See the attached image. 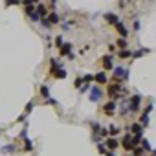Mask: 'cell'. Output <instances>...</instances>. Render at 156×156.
<instances>
[{
  "label": "cell",
  "instance_id": "obj_1",
  "mask_svg": "<svg viewBox=\"0 0 156 156\" xmlns=\"http://www.w3.org/2000/svg\"><path fill=\"white\" fill-rule=\"evenodd\" d=\"M114 81L119 83V81H127L129 79V70L123 68V66H114Z\"/></svg>",
  "mask_w": 156,
  "mask_h": 156
},
{
  "label": "cell",
  "instance_id": "obj_2",
  "mask_svg": "<svg viewBox=\"0 0 156 156\" xmlns=\"http://www.w3.org/2000/svg\"><path fill=\"white\" fill-rule=\"evenodd\" d=\"M140 103H142V97L136 94V96H132V97L127 101V108L130 110V112H138V110H140Z\"/></svg>",
  "mask_w": 156,
  "mask_h": 156
},
{
  "label": "cell",
  "instance_id": "obj_3",
  "mask_svg": "<svg viewBox=\"0 0 156 156\" xmlns=\"http://www.w3.org/2000/svg\"><path fill=\"white\" fill-rule=\"evenodd\" d=\"M101 64H103V72L105 70H112L114 68V57L112 55H103L101 57Z\"/></svg>",
  "mask_w": 156,
  "mask_h": 156
},
{
  "label": "cell",
  "instance_id": "obj_4",
  "mask_svg": "<svg viewBox=\"0 0 156 156\" xmlns=\"http://www.w3.org/2000/svg\"><path fill=\"white\" fill-rule=\"evenodd\" d=\"M88 92H90V101H94V103L103 97V90L99 86H90V90H88Z\"/></svg>",
  "mask_w": 156,
  "mask_h": 156
},
{
  "label": "cell",
  "instance_id": "obj_5",
  "mask_svg": "<svg viewBox=\"0 0 156 156\" xmlns=\"http://www.w3.org/2000/svg\"><path fill=\"white\" fill-rule=\"evenodd\" d=\"M116 107H118V103H116L114 99H110V101H108V103L103 107V112H105L107 116H112V114L116 112Z\"/></svg>",
  "mask_w": 156,
  "mask_h": 156
},
{
  "label": "cell",
  "instance_id": "obj_6",
  "mask_svg": "<svg viewBox=\"0 0 156 156\" xmlns=\"http://www.w3.org/2000/svg\"><path fill=\"white\" fill-rule=\"evenodd\" d=\"M151 110H152V103H149V105H147L145 112H143V114H142V118H140V125H142V127H147V125H149V112H151Z\"/></svg>",
  "mask_w": 156,
  "mask_h": 156
},
{
  "label": "cell",
  "instance_id": "obj_7",
  "mask_svg": "<svg viewBox=\"0 0 156 156\" xmlns=\"http://www.w3.org/2000/svg\"><path fill=\"white\" fill-rule=\"evenodd\" d=\"M125 151H132V149H134V145H132V136L129 134V136H125L123 140H121V143H119Z\"/></svg>",
  "mask_w": 156,
  "mask_h": 156
},
{
  "label": "cell",
  "instance_id": "obj_8",
  "mask_svg": "<svg viewBox=\"0 0 156 156\" xmlns=\"http://www.w3.org/2000/svg\"><path fill=\"white\" fill-rule=\"evenodd\" d=\"M130 130H132V134L138 136V138L143 136V127H142L140 123H132V125H130Z\"/></svg>",
  "mask_w": 156,
  "mask_h": 156
},
{
  "label": "cell",
  "instance_id": "obj_9",
  "mask_svg": "<svg viewBox=\"0 0 156 156\" xmlns=\"http://www.w3.org/2000/svg\"><path fill=\"white\" fill-rule=\"evenodd\" d=\"M114 26H116V30H118L119 37H121V39H127V35H129V30H127V26H125V24H121V22H118V24H114Z\"/></svg>",
  "mask_w": 156,
  "mask_h": 156
},
{
  "label": "cell",
  "instance_id": "obj_10",
  "mask_svg": "<svg viewBox=\"0 0 156 156\" xmlns=\"http://www.w3.org/2000/svg\"><path fill=\"white\" fill-rule=\"evenodd\" d=\"M105 147H107V149H110V151H116V149L119 147V142H118L116 138H108V140L105 142Z\"/></svg>",
  "mask_w": 156,
  "mask_h": 156
},
{
  "label": "cell",
  "instance_id": "obj_11",
  "mask_svg": "<svg viewBox=\"0 0 156 156\" xmlns=\"http://www.w3.org/2000/svg\"><path fill=\"white\" fill-rule=\"evenodd\" d=\"M35 13H37L39 18H46V17H48V11H46V8H44L42 4H37V11H35Z\"/></svg>",
  "mask_w": 156,
  "mask_h": 156
},
{
  "label": "cell",
  "instance_id": "obj_12",
  "mask_svg": "<svg viewBox=\"0 0 156 156\" xmlns=\"http://www.w3.org/2000/svg\"><path fill=\"white\" fill-rule=\"evenodd\" d=\"M94 81H96L97 84H105V83H107V74H105V72H97V74L94 75Z\"/></svg>",
  "mask_w": 156,
  "mask_h": 156
},
{
  "label": "cell",
  "instance_id": "obj_13",
  "mask_svg": "<svg viewBox=\"0 0 156 156\" xmlns=\"http://www.w3.org/2000/svg\"><path fill=\"white\" fill-rule=\"evenodd\" d=\"M72 53V44L70 42H62L61 46V55H70Z\"/></svg>",
  "mask_w": 156,
  "mask_h": 156
},
{
  "label": "cell",
  "instance_id": "obj_14",
  "mask_svg": "<svg viewBox=\"0 0 156 156\" xmlns=\"http://www.w3.org/2000/svg\"><path fill=\"white\" fill-rule=\"evenodd\" d=\"M105 18H107L108 24H118V22H119V17H118V15H114V13H107V15H105Z\"/></svg>",
  "mask_w": 156,
  "mask_h": 156
},
{
  "label": "cell",
  "instance_id": "obj_15",
  "mask_svg": "<svg viewBox=\"0 0 156 156\" xmlns=\"http://www.w3.org/2000/svg\"><path fill=\"white\" fill-rule=\"evenodd\" d=\"M46 20L50 22V24H57V22L61 20V17L55 13V11H52V13H48V17H46Z\"/></svg>",
  "mask_w": 156,
  "mask_h": 156
},
{
  "label": "cell",
  "instance_id": "obj_16",
  "mask_svg": "<svg viewBox=\"0 0 156 156\" xmlns=\"http://www.w3.org/2000/svg\"><path fill=\"white\" fill-rule=\"evenodd\" d=\"M52 75H53V77H57V79H64V77H66V70H62V68L53 70V68H52Z\"/></svg>",
  "mask_w": 156,
  "mask_h": 156
},
{
  "label": "cell",
  "instance_id": "obj_17",
  "mask_svg": "<svg viewBox=\"0 0 156 156\" xmlns=\"http://www.w3.org/2000/svg\"><path fill=\"white\" fill-rule=\"evenodd\" d=\"M116 46H118L119 50H125V48L129 46V42H127V39H121V37H119V39L116 40Z\"/></svg>",
  "mask_w": 156,
  "mask_h": 156
},
{
  "label": "cell",
  "instance_id": "obj_18",
  "mask_svg": "<svg viewBox=\"0 0 156 156\" xmlns=\"http://www.w3.org/2000/svg\"><path fill=\"white\" fill-rule=\"evenodd\" d=\"M107 130H108V134L112 136V138H116V136L119 134V127H114V125H110V127H108Z\"/></svg>",
  "mask_w": 156,
  "mask_h": 156
},
{
  "label": "cell",
  "instance_id": "obj_19",
  "mask_svg": "<svg viewBox=\"0 0 156 156\" xmlns=\"http://www.w3.org/2000/svg\"><path fill=\"white\" fill-rule=\"evenodd\" d=\"M39 92H40V96H42L44 99H48V97H50V90H48V86H46V84H42Z\"/></svg>",
  "mask_w": 156,
  "mask_h": 156
},
{
  "label": "cell",
  "instance_id": "obj_20",
  "mask_svg": "<svg viewBox=\"0 0 156 156\" xmlns=\"http://www.w3.org/2000/svg\"><path fill=\"white\" fill-rule=\"evenodd\" d=\"M149 50H145V48H142V50H138V52H134V53H130V57H134V59H138V57H142V55H145Z\"/></svg>",
  "mask_w": 156,
  "mask_h": 156
},
{
  "label": "cell",
  "instance_id": "obj_21",
  "mask_svg": "<svg viewBox=\"0 0 156 156\" xmlns=\"http://www.w3.org/2000/svg\"><path fill=\"white\" fill-rule=\"evenodd\" d=\"M24 151H26V152L33 151V143H31V140H28V138L24 140Z\"/></svg>",
  "mask_w": 156,
  "mask_h": 156
},
{
  "label": "cell",
  "instance_id": "obj_22",
  "mask_svg": "<svg viewBox=\"0 0 156 156\" xmlns=\"http://www.w3.org/2000/svg\"><path fill=\"white\" fill-rule=\"evenodd\" d=\"M143 154V149L142 147H134L132 149V152H130V156H142Z\"/></svg>",
  "mask_w": 156,
  "mask_h": 156
},
{
  "label": "cell",
  "instance_id": "obj_23",
  "mask_svg": "<svg viewBox=\"0 0 156 156\" xmlns=\"http://www.w3.org/2000/svg\"><path fill=\"white\" fill-rule=\"evenodd\" d=\"M140 147H142L143 151H151V143H149L147 140H142V142H140Z\"/></svg>",
  "mask_w": 156,
  "mask_h": 156
},
{
  "label": "cell",
  "instance_id": "obj_24",
  "mask_svg": "<svg viewBox=\"0 0 156 156\" xmlns=\"http://www.w3.org/2000/svg\"><path fill=\"white\" fill-rule=\"evenodd\" d=\"M2 152H4V154H8V152H15V145H4Z\"/></svg>",
  "mask_w": 156,
  "mask_h": 156
},
{
  "label": "cell",
  "instance_id": "obj_25",
  "mask_svg": "<svg viewBox=\"0 0 156 156\" xmlns=\"http://www.w3.org/2000/svg\"><path fill=\"white\" fill-rule=\"evenodd\" d=\"M118 57H121V59H127V57H130V52H129V50H121V52L118 53Z\"/></svg>",
  "mask_w": 156,
  "mask_h": 156
},
{
  "label": "cell",
  "instance_id": "obj_26",
  "mask_svg": "<svg viewBox=\"0 0 156 156\" xmlns=\"http://www.w3.org/2000/svg\"><path fill=\"white\" fill-rule=\"evenodd\" d=\"M20 2L24 4V6H33V4H37V2H39V0H20Z\"/></svg>",
  "mask_w": 156,
  "mask_h": 156
},
{
  "label": "cell",
  "instance_id": "obj_27",
  "mask_svg": "<svg viewBox=\"0 0 156 156\" xmlns=\"http://www.w3.org/2000/svg\"><path fill=\"white\" fill-rule=\"evenodd\" d=\"M97 151H99L101 154H107V152H108V151H107V147H105V143H99V145H97Z\"/></svg>",
  "mask_w": 156,
  "mask_h": 156
},
{
  "label": "cell",
  "instance_id": "obj_28",
  "mask_svg": "<svg viewBox=\"0 0 156 156\" xmlns=\"http://www.w3.org/2000/svg\"><path fill=\"white\" fill-rule=\"evenodd\" d=\"M83 81L90 84V81H94V75H90V74H88V75H84V77H83Z\"/></svg>",
  "mask_w": 156,
  "mask_h": 156
},
{
  "label": "cell",
  "instance_id": "obj_29",
  "mask_svg": "<svg viewBox=\"0 0 156 156\" xmlns=\"http://www.w3.org/2000/svg\"><path fill=\"white\" fill-rule=\"evenodd\" d=\"M79 90H81V92H88V90H90V84H88V83H84V84L79 88Z\"/></svg>",
  "mask_w": 156,
  "mask_h": 156
},
{
  "label": "cell",
  "instance_id": "obj_30",
  "mask_svg": "<svg viewBox=\"0 0 156 156\" xmlns=\"http://www.w3.org/2000/svg\"><path fill=\"white\" fill-rule=\"evenodd\" d=\"M40 24H42L44 28H50V26H52V24H50V22H48L46 18H40Z\"/></svg>",
  "mask_w": 156,
  "mask_h": 156
},
{
  "label": "cell",
  "instance_id": "obj_31",
  "mask_svg": "<svg viewBox=\"0 0 156 156\" xmlns=\"http://www.w3.org/2000/svg\"><path fill=\"white\" fill-rule=\"evenodd\" d=\"M15 6V4H20V0H6V6Z\"/></svg>",
  "mask_w": 156,
  "mask_h": 156
},
{
  "label": "cell",
  "instance_id": "obj_32",
  "mask_svg": "<svg viewBox=\"0 0 156 156\" xmlns=\"http://www.w3.org/2000/svg\"><path fill=\"white\" fill-rule=\"evenodd\" d=\"M55 46H59V48L62 46V37H57V39H55Z\"/></svg>",
  "mask_w": 156,
  "mask_h": 156
},
{
  "label": "cell",
  "instance_id": "obj_33",
  "mask_svg": "<svg viewBox=\"0 0 156 156\" xmlns=\"http://www.w3.org/2000/svg\"><path fill=\"white\" fill-rule=\"evenodd\" d=\"M31 108H33V101H30V103L26 105V112H28V114L31 112Z\"/></svg>",
  "mask_w": 156,
  "mask_h": 156
},
{
  "label": "cell",
  "instance_id": "obj_34",
  "mask_svg": "<svg viewBox=\"0 0 156 156\" xmlns=\"http://www.w3.org/2000/svg\"><path fill=\"white\" fill-rule=\"evenodd\" d=\"M30 18H31V20H35V22H37V20H40V18L37 17V13H35V11H33V13H30Z\"/></svg>",
  "mask_w": 156,
  "mask_h": 156
},
{
  "label": "cell",
  "instance_id": "obj_35",
  "mask_svg": "<svg viewBox=\"0 0 156 156\" xmlns=\"http://www.w3.org/2000/svg\"><path fill=\"white\" fill-rule=\"evenodd\" d=\"M140 28H142V24L136 20V22H134V31H140Z\"/></svg>",
  "mask_w": 156,
  "mask_h": 156
},
{
  "label": "cell",
  "instance_id": "obj_36",
  "mask_svg": "<svg viewBox=\"0 0 156 156\" xmlns=\"http://www.w3.org/2000/svg\"><path fill=\"white\" fill-rule=\"evenodd\" d=\"M48 105H57V101H55V99H52V97H48Z\"/></svg>",
  "mask_w": 156,
  "mask_h": 156
},
{
  "label": "cell",
  "instance_id": "obj_37",
  "mask_svg": "<svg viewBox=\"0 0 156 156\" xmlns=\"http://www.w3.org/2000/svg\"><path fill=\"white\" fill-rule=\"evenodd\" d=\"M81 83H83V79H77V81H75V86H77V88H81Z\"/></svg>",
  "mask_w": 156,
  "mask_h": 156
},
{
  "label": "cell",
  "instance_id": "obj_38",
  "mask_svg": "<svg viewBox=\"0 0 156 156\" xmlns=\"http://www.w3.org/2000/svg\"><path fill=\"white\" fill-rule=\"evenodd\" d=\"M151 156H156V154H151Z\"/></svg>",
  "mask_w": 156,
  "mask_h": 156
}]
</instances>
